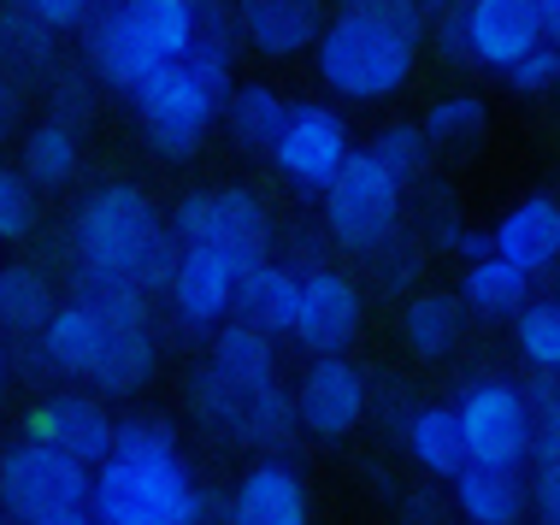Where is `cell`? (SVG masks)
Returning a JSON list of instances; mask_svg holds the SVG:
<instances>
[{
	"instance_id": "obj_1",
	"label": "cell",
	"mask_w": 560,
	"mask_h": 525,
	"mask_svg": "<svg viewBox=\"0 0 560 525\" xmlns=\"http://www.w3.org/2000/svg\"><path fill=\"white\" fill-rule=\"evenodd\" d=\"M78 283H136L165 290L177 272V231L136 184H101L71 219Z\"/></svg>"
},
{
	"instance_id": "obj_2",
	"label": "cell",
	"mask_w": 560,
	"mask_h": 525,
	"mask_svg": "<svg viewBox=\"0 0 560 525\" xmlns=\"http://www.w3.org/2000/svg\"><path fill=\"white\" fill-rule=\"evenodd\" d=\"M101 525H201L207 497L184 467V455L136 460L113 455L95 472V497H89Z\"/></svg>"
},
{
	"instance_id": "obj_3",
	"label": "cell",
	"mask_w": 560,
	"mask_h": 525,
	"mask_svg": "<svg viewBox=\"0 0 560 525\" xmlns=\"http://www.w3.org/2000/svg\"><path fill=\"white\" fill-rule=\"evenodd\" d=\"M419 42L366 12H337L319 36V78L348 101H384L413 78Z\"/></svg>"
},
{
	"instance_id": "obj_4",
	"label": "cell",
	"mask_w": 560,
	"mask_h": 525,
	"mask_svg": "<svg viewBox=\"0 0 560 525\" xmlns=\"http://www.w3.org/2000/svg\"><path fill=\"white\" fill-rule=\"evenodd\" d=\"M95 497V478H89V460H78L71 448H59L48 438H24L0 455V502L19 525L36 520H59L78 514Z\"/></svg>"
},
{
	"instance_id": "obj_5",
	"label": "cell",
	"mask_w": 560,
	"mask_h": 525,
	"mask_svg": "<svg viewBox=\"0 0 560 525\" xmlns=\"http://www.w3.org/2000/svg\"><path fill=\"white\" fill-rule=\"evenodd\" d=\"M401 195H407V184L372 154V148H366V154H348V166L337 172V184L325 189L330 236H337L348 254L384 248L389 236L401 231Z\"/></svg>"
},
{
	"instance_id": "obj_6",
	"label": "cell",
	"mask_w": 560,
	"mask_h": 525,
	"mask_svg": "<svg viewBox=\"0 0 560 525\" xmlns=\"http://www.w3.org/2000/svg\"><path fill=\"white\" fill-rule=\"evenodd\" d=\"M177 243L184 248H213L224 260L236 266V272H248L254 260H266L271 248V219L260 207V195L254 189H195L177 201V219H172Z\"/></svg>"
},
{
	"instance_id": "obj_7",
	"label": "cell",
	"mask_w": 560,
	"mask_h": 525,
	"mask_svg": "<svg viewBox=\"0 0 560 525\" xmlns=\"http://www.w3.org/2000/svg\"><path fill=\"white\" fill-rule=\"evenodd\" d=\"M224 113V101H213L201 83L189 78L184 59H172V66L154 71V83L136 95V118H142V137L154 142L160 160H189L195 148L207 142V130H213V118Z\"/></svg>"
},
{
	"instance_id": "obj_8",
	"label": "cell",
	"mask_w": 560,
	"mask_h": 525,
	"mask_svg": "<svg viewBox=\"0 0 560 525\" xmlns=\"http://www.w3.org/2000/svg\"><path fill=\"white\" fill-rule=\"evenodd\" d=\"M460 425L472 460H502V467H525L532 460V396L508 378H478L460 396Z\"/></svg>"
},
{
	"instance_id": "obj_9",
	"label": "cell",
	"mask_w": 560,
	"mask_h": 525,
	"mask_svg": "<svg viewBox=\"0 0 560 525\" xmlns=\"http://www.w3.org/2000/svg\"><path fill=\"white\" fill-rule=\"evenodd\" d=\"M366 372L354 366V360L342 354H313L307 378L295 384V413H301V431H313V438L325 443H342L354 438V425L366 419Z\"/></svg>"
},
{
	"instance_id": "obj_10",
	"label": "cell",
	"mask_w": 560,
	"mask_h": 525,
	"mask_svg": "<svg viewBox=\"0 0 560 525\" xmlns=\"http://www.w3.org/2000/svg\"><path fill=\"white\" fill-rule=\"evenodd\" d=\"M360 319H366V295H360V283L348 272H330V266H307L301 272V313H295L301 349L342 354L360 337Z\"/></svg>"
},
{
	"instance_id": "obj_11",
	"label": "cell",
	"mask_w": 560,
	"mask_h": 525,
	"mask_svg": "<svg viewBox=\"0 0 560 525\" xmlns=\"http://www.w3.org/2000/svg\"><path fill=\"white\" fill-rule=\"evenodd\" d=\"M348 154H354V142H348V125L337 113L330 107H295L283 142L271 148V166L290 177V184L325 195L337 184V172L348 166Z\"/></svg>"
},
{
	"instance_id": "obj_12",
	"label": "cell",
	"mask_w": 560,
	"mask_h": 525,
	"mask_svg": "<svg viewBox=\"0 0 560 525\" xmlns=\"http://www.w3.org/2000/svg\"><path fill=\"white\" fill-rule=\"evenodd\" d=\"M236 266L213 248H184L177 254V272L165 283V302L189 325V331H213L236 313Z\"/></svg>"
},
{
	"instance_id": "obj_13",
	"label": "cell",
	"mask_w": 560,
	"mask_h": 525,
	"mask_svg": "<svg viewBox=\"0 0 560 525\" xmlns=\"http://www.w3.org/2000/svg\"><path fill=\"white\" fill-rule=\"evenodd\" d=\"M466 24H472L478 66H495V71H508L537 42H549L542 0H466Z\"/></svg>"
},
{
	"instance_id": "obj_14",
	"label": "cell",
	"mask_w": 560,
	"mask_h": 525,
	"mask_svg": "<svg viewBox=\"0 0 560 525\" xmlns=\"http://www.w3.org/2000/svg\"><path fill=\"white\" fill-rule=\"evenodd\" d=\"M83 36H89V66H95V78H107L118 95H142V89L154 83V71L172 66V59H160L142 36H136L125 7H101Z\"/></svg>"
},
{
	"instance_id": "obj_15",
	"label": "cell",
	"mask_w": 560,
	"mask_h": 525,
	"mask_svg": "<svg viewBox=\"0 0 560 525\" xmlns=\"http://www.w3.org/2000/svg\"><path fill=\"white\" fill-rule=\"evenodd\" d=\"M30 438H48L59 448H71L78 460H89V467H101V460H113L118 425L107 419V408H101L95 396L66 389V396H48L36 413H30Z\"/></svg>"
},
{
	"instance_id": "obj_16",
	"label": "cell",
	"mask_w": 560,
	"mask_h": 525,
	"mask_svg": "<svg viewBox=\"0 0 560 525\" xmlns=\"http://www.w3.org/2000/svg\"><path fill=\"white\" fill-rule=\"evenodd\" d=\"M448 485H454V508H460L472 525H520L525 508H532L525 472L502 467V460H466Z\"/></svg>"
},
{
	"instance_id": "obj_17",
	"label": "cell",
	"mask_w": 560,
	"mask_h": 525,
	"mask_svg": "<svg viewBox=\"0 0 560 525\" xmlns=\"http://www.w3.org/2000/svg\"><path fill=\"white\" fill-rule=\"evenodd\" d=\"M224 525H307V490L290 460H260L236 485Z\"/></svg>"
},
{
	"instance_id": "obj_18",
	"label": "cell",
	"mask_w": 560,
	"mask_h": 525,
	"mask_svg": "<svg viewBox=\"0 0 560 525\" xmlns=\"http://www.w3.org/2000/svg\"><path fill=\"white\" fill-rule=\"evenodd\" d=\"M495 254H508L513 266H525V272H549V266L560 260V195L537 189L525 195L520 207H508V219L490 231Z\"/></svg>"
},
{
	"instance_id": "obj_19",
	"label": "cell",
	"mask_w": 560,
	"mask_h": 525,
	"mask_svg": "<svg viewBox=\"0 0 560 525\" xmlns=\"http://www.w3.org/2000/svg\"><path fill=\"white\" fill-rule=\"evenodd\" d=\"M236 12H242V36L278 59L319 48L325 36V0H236Z\"/></svg>"
},
{
	"instance_id": "obj_20",
	"label": "cell",
	"mask_w": 560,
	"mask_h": 525,
	"mask_svg": "<svg viewBox=\"0 0 560 525\" xmlns=\"http://www.w3.org/2000/svg\"><path fill=\"white\" fill-rule=\"evenodd\" d=\"M301 313V272L278 260H254L248 272L236 278V319L260 325V331H295Z\"/></svg>"
},
{
	"instance_id": "obj_21",
	"label": "cell",
	"mask_w": 560,
	"mask_h": 525,
	"mask_svg": "<svg viewBox=\"0 0 560 525\" xmlns=\"http://www.w3.org/2000/svg\"><path fill=\"white\" fill-rule=\"evenodd\" d=\"M401 443H407V455L419 460L431 478H454L472 460V448H466V425H460V408H413L407 413V425H401Z\"/></svg>"
},
{
	"instance_id": "obj_22",
	"label": "cell",
	"mask_w": 560,
	"mask_h": 525,
	"mask_svg": "<svg viewBox=\"0 0 560 525\" xmlns=\"http://www.w3.org/2000/svg\"><path fill=\"white\" fill-rule=\"evenodd\" d=\"M290 101L278 95V89L266 83H248L236 89L231 101H224V130H231V142L242 154H271V148L283 142V130H290Z\"/></svg>"
},
{
	"instance_id": "obj_23",
	"label": "cell",
	"mask_w": 560,
	"mask_h": 525,
	"mask_svg": "<svg viewBox=\"0 0 560 525\" xmlns=\"http://www.w3.org/2000/svg\"><path fill=\"white\" fill-rule=\"evenodd\" d=\"M460 295H466V307H472L478 319H513V313L532 302V272L490 248V254H478V260L466 266Z\"/></svg>"
},
{
	"instance_id": "obj_24",
	"label": "cell",
	"mask_w": 560,
	"mask_h": 525,
	"mask_svg": "<svg viewBox=\"0 0 560 525\" xmlns=\"http://www.w3.org/2000/svg\"><path fill=\"white\" fill-rule=\"evenodd\" d=\"M460 307H466V295H448V290L407 295V307H401L407 349H413L419 360H443L454 342H460Z\"/></svg>"
},
{
	"instance_id": "obj_25",
	"label": "cell",
	"mask_w": 560,
	"mask_h": 525,
	"mask_svg": "<svg viewBox=\"0 0 560 525\" xmlns=\"http://www.w3.org/2000/svg\"><path fill=\"white\" fill-rule=\"evenodd\" d=\"M101 331H107V319H101V307L89 302V295H78L71 307H59L48 319V331H42V342H48V354H54V372L89 378V366H95V354H101Z\"/></svg>"
},
{
	"instance_id": "obj_26",
	"label": "cell",
	"mask_w": 560,
	"mask_h": 525,
	"mask_svg": "<svg viewBox=\"0 0 560 525\" xmlns=\"http://www.w3.org/2000/svg\"><path fill=\"white\" fill-rule=\"evenodd\" d=\"M136 36L160 59H184L195 48V24H201V0H118Z\"/></svg>"
},
{
	"instance_id": "obj_27",
	"label": "cell",
	"mask_w": 560,
	"mask_h": 525,
	"mask_svg": "<svg viewBox=\"0 0 560 525\" xmlns=\"http://www.w3.org/2000/svg\"><path fill=\"white\" fill-rule=\"evenodd\" d=\"M24 172L36 177V189H66L78 184L83 172V142H78V125H66V118H42L36 130L24 137Z\"/></svg>"
},
{
	"instance_id": "obj_28",
	"label": "cell",
	"mask_w": 560,
	"mask_h": 525,
	"mask_svg": "<svg viewBox=\"0 0 560 525\" xmlns=\"http://www.w3.org/2000/svg\"><path fill=\"white\" fill-rule=\"evenodd\" d=\"M54 313H59L54 290H48V278H42L36 266H0V325H7L12 337L48 331Z\"/></svg>"
},
{
	"instance_id": "obj_29",
	"label": "cell",
	"mask_w": 560,
	"mask_h": 525,
	"mask_svg": "<svg viewBox=\"0 0 560 525\" xmlns=\"http://www.w3.org/2000/svg\"><path fill=\"white\" fill-rule=\"evenodd\" d=\"M207 360H219L224 372H236V378H271V372H278L271 331H260V325H248V319L224 325V331L213 337V354Z\"/></svg>"
},
{
	"instance_id": "obj_30",
	"label": "cell",
	"mask_w": 560,
	"mask_h": 525,
	"mask_svg": "<svg viewBox=\"0 0 560 525\" xmlns=\"http://www.w3.org/2000/svg\"><path fill=\"white\" fill-rule=\"evenodd\" d=\"M513 342L537 372H560V302H525L513 313Z\"/></svg>"
},
{
	"instance_id": "obj_31",
	"label": "cell",
	"mask_w": 560,
	"mask_h": 525,
	"mask_svg": "<svg viewBox=\"0 0 560 525\" xmlns=\"http://www.w3.org/2000/svg\"><path fill=\"white\" fill-rule=\"evenodd\" d=\"M431 148H436L431 130H425V125H407V118H401V125H384V130L372 137V154L384 160V166L396 172L401 184H419V177L431 172Z\"/></svg>"
},
{
	"instance_id": "obj_32",
	"label": "cell",
	"mask_w": 560,
	"mask_h": 525,
	"mask_svg": "<svg viewBox=\"0 0 560 525\" xmlns=\"http://www.w3.org/2000/svg\"><path fill=\"white\" fill-rule=\"evenodd\" d=\"M48 36H59L54 24H42L36 12L24 7V0H12V12H7V24H0V54L12 59L19 71H48Z\"/></svg>"
},
{
	"instance_id": "obj_33",
	"label": "cell",
	"mask_w": 560,
	"mask_h": 525,
	"mask_svg": "<svg viewBox=\"0 0 560 525\" xmlns=\"http://www.w3.org/2000/svg\"><path fill=\"white\" fill-rule=\"evenodd\" d=\"M425 130H431L436 148H466V142H478L483 130H490V113H483L478 95H448L425 113Z\"/></svg>"
},
{
	"instance_id": "obj_34",
	"label": "cell",
	"mask_w": 560,
	"mask_h": 525,
	"mask_svg": "<svg viewBox=\"0 0 560 525\" xmlns=\"http://www.w3.org/2000/svg\"><path fill=\"white\" fill-rule=\"evenodd\" d=\"M113 455H136V460H160V455H177V425L165 413H130L118 425V443Z\"/></svg>"
},
{
	"instance_id": "obj_35",
	"label": "cell",
	"mask_w": 560,
	"mask_h": 525,
	"mask_svg": "<svg viewBox=\"0 0 560 525\" xmlns=\"http://www.w3.org/2000/svg\"><path fill=\"white\" fill-rule=\"evenodd\" d=\"M36 231V177L0 172V243H24Z\"/></svg>"
},
{
	"instance_id": "obj_36",
	"label": "cell",
	"mask_w": 560,
	"mask_h": 525,
	"mask_svg": "<svg viewBox=\"0 0 560 525\" xmlns=\"http://www.w3.org/2000/svg\"><path fill=\"white\" fill-rule=\"evenodd\" d=\"M342 12H366L377 24H396L401 36H413V42H425V30H431V12L419 7V0H342Z\"/></svg>"
},
{
	"instance_id": "obj_37",
	"label": "cell",
	"mask_w": 560,
	"mask_h": 525,
	"mask_svg": "<svg viewBox=\"0 0 560 525\" xmlns=\"http://www.w3.org/2000/svg\"><path fill=\"white\" fill-rule=\"evenodd\" d=\"M513 89H525V95H537V89H555L560 83V42H537L525 59H513L502 71Z\"/></svg>"
},
{
	"instance_id": "obj_38",
	"label": "cell",
	"mask_w": 560,
	"mask_h": 525,
	"mask_svg": "<svg viewBox=\"0 0 560 525\" xmlns=\"http://www.w3.org/2000/svg\"><path fill=\"white\" fill-rule=\"evenodd\" d=\"M436 30V48H443L448 66H478V48H472V24H466V0H454L448 12H436L431 19Z\"/></svg>"
},
{
	"instance_id": "obj_39",
	"label": "cell",
	"mask_w": 560,
	"mask_h": 525,
	"mask_svg": "<svg viewBox=\"0 0 560 525\" xmlns=\"http://www.w3.org/2000/svg\"><path fill=\"white\" fill-rule=\"evenodd\" d=\"M48 101H54V118H66V125H89L95 118V95H89L83 71H54Z\"/></svg>"
},
{
	"instance_id": "obj_40",
	"label": "cell",
	"mask_w": 560,
	"mask_h": 525,
	"mask_svg": "<svg viewBox=\"0 0 560 525\" xmlns=\"http://www.w3.org/2000/svg\"><path fill=\"white\" fill-rule=\"evenodd\" d=\"M366 260H377V283H389V290H401V283H413V272H419V243H407V236L396 231L384 248H372Z\"/></svg>"
},
{
	"instance_id": "obj_41",
	"label": "cell",
	"mask_w": 560,
	"mask_h": 525,
	"mask_svg": "<svg viewBox=\"0 0 560 525\" xmlns=\"http://www.w3.org/2000/svg\"><path fill=\"white\" fill-rule=\"evenodd\" d=\"M24 7L36 12L42 24H54L59 36H66V30H89V24H95L101 0H24Z\"/></svg>"
},
{
	"instance_id": "obj_42",
	"label": "cell",
	"mask_w": 560,
	"mask_h": 525,
	"mask_svg": "<svg viewBox=\"0 0 560 525\" xmlns=\"http://www.w3.org/2000/svg\"><path fill=\"white\" fill-rule=\"evenodd\" d=\"M532 508H537V520H542V525H560V460H537Z\"/></svg>"
},
{
	"instance_id": "obj_43",
	"label": "cell",
	"mask_w": 560,
	"mask_h": 525,
	"mask_svg": "<svg viewBox=\"0 0 560 525\" xmlns=\"http://www.w3.org/2000/svg\"><path fill=\"white\" fill-rule=\"evenodd\" d=\"M19 83H12V78H0V137H7V130L12 125H19Z\"/></svg>"
},
{
	"instance_id": "obj_44",
	"label": "cell",
	"mask_w": 560,
	"mask_h": 525,
	"mask_svg": "<svg viewBox=\"0 0 560 525\" xmlns=\"http://www.w3.org/2000/svg\"><path fill=\"white\" fill-rule=\"evenodd\" d=\"M36 525H101L95 508H78V514H59V520H36Z\"/></svg>"
},
{
	"instance_id": "obj_45",
	"label": "cell",
	"mask_w": 560,
	"mask_h": 525,
	"mask_svg": "<svg viewBox=\"0 0 560 525\" xmlns=\"http://www.w3.org/2000/svg\"><path fill=\"white\" fill-rule=\"evenodd\" d=\"M542 19H549V42H560V0H542Z\"/></svg>"
},
{
	"instance_id": "obj_46",
	"label": "cell",
	"mask_w": 560,
	"mask_h": 525,
	"mask_svg": "<svg viewBox=\"0 0 560 525\" xmlns=\"http://www.w3.org/2000/svg\"><path fill=\"white\" fill-rule=\"evenodd\" d=\"M419 7H425V12H431V19H436V12H448V7H454V0H419Z\"/></svg>"
},
{
	"instance_id": "obj_47",
	"label": "cell",
	"mask_w": 560,
	"mask_h": 525,
	"mask_svg": "<svg viewBox=\"0 0 560 525\" xmlns=\"http://www.w3.org/2000/svg\"><path fill=\"white\" fill-rule=\"evenodd\" d=\"M0 389H7V342H0Z\"/></svg>"
},
{
	"instance_id": "obj_48",
	"label": "cell",
	"mask_w": 560,
	"mask_h": 525,
	"mask_svg": "<svg viewBox=\"0 0 560 525\" xmlns=\"http://www.w3.org/2000/svg\"><path fill=\"white\" fill-rule=\"evenodd\" d=\"M101 7H118V0H101Z\"/></svg>"
},
{
	"instance_id": "obj_49",
	"label": "cell",
	"mask_w": 560,
	"mask_h": 525,
	"mask_svg": "<svg viewBox=\"0 0 560 525\" xmlns=\"http://www.w3.org/2000/svg\"><path fill=\"white\" fill-rule=\"evenodd\" d=\"M0 525H12V520H0Z\"/></svg>"
}]
</instances>
